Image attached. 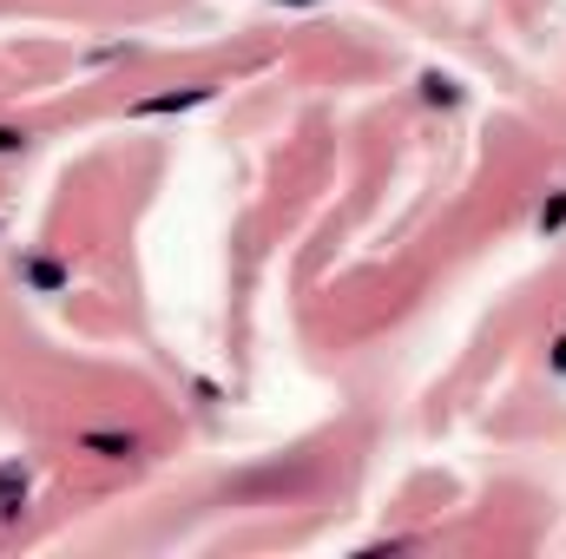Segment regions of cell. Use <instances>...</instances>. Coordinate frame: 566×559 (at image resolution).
Segmentation results:
<instances>
[{
	"label": "cell",
	"instance_id": "1",
	"mask_svg": "<svg viewBox=\"0 0 566 559\" xmlns=\"http://www.w3.org/2000/svg\"><path fill=\"white\" fill-rule=\"evenodd\" d=\"M218 86H178V93H151L133 106V119H165V113H191V106H205Z\"/></svg>",
	"mask_w": 566,
	"mask_h": 559
},
{
	"label": "cell",
	"instance_id": "2",
	"mask_svg": "<svg viewBox=\"0 0 566 559\" xmlns=\"http://www.w3.org/2000/svg\"><path fill=\"white\" fill-rule=\"evenodd\" d=\"M80 447H86V454H99V461H133L145 441H139V434H119V428H86V434H80Z\"/></svg>",
	"mask_w": 566,
	"mask_h": 559
},
{
	"label": "cell",
	"instance_id": "3",
	"mask_svg": "<svg viewBox=\"0 0 566 559\" xmlns=\"http://www.w3.org/2000/svg\"><path fill=\"white\" fill-rule=\"evenodd\" d=\"M27 507V467L20 461H0V520H13Z\"/></svg>",
	"mask_w": 566,
	"mask_h": 559
},
{
	"label": "cell",
	"instance_id": "4",
	"mask_svg": "<svg viewBox=\"0 0 566 559\" xmlns=\"http://www.w3.org/2000/svg\"><path fill=\"white\" fill-rule=\"evenodd\" d=\"M20 277L33 283V289H60V283H66V271H60L53 257H27V264H20Z\"/></svg>",
	"mask_w": 566,
	"mask_h": 559
},
{
	"label": "cell",
	"instance_id": "5",
	"mask_svg": "<svg viewBox=\"0 0 566 559\" xmlns=\"http://www.w3.org/2000/svg\"><path fill=\"white\" fill-rule=\"evenodd\" d=\"M422 99H434V106H454V80L428 73V80H422Z\"/></svg>",
	"mask_w": 566,
	"mask_h": 559
},
{
	"label": "cell",
	"instance_id": "6",
	"mask_svg": "<svg viewBox=\"0 0 566 559\" xmlns=\"http://www.w3.org/2000/svg\"><path fill=\"white\" fill-rule=\"evenodd\" d=\"M560 224H566V191L547 204V211H541V231H560Z\"/></svg>",
	"mask_w": 566,
	"mask_h": 559
},
{
	"label": "cell",
	"instance_id": "7",
	"mask_svg": "<svg viewBox=\"0 0 566 559\" xmlns=\"http://www.w3.org/2000/svg\"><path fill=\"white\" fill-rule=\"evenodd\" d=\"M7 151H27V133H20V126H0V158H7Z\"/></svg>",
	"mask_w": 566,
	"mask_h": 559
},
{
	"label": "cell",
	"instance_id": "8",
	"mask_svg": "<svg viewBox=\"0 0 566 559\" xmlns=\"http://www.w3.org/2000/svg\"><path fill=\"white\" fill-rule=\"evenodd\" d=\"M554 369H560V376H566V336H560V342H554Z\"/></svg>",
	"mask_w": 566,
	"mask_h": 559
}]
</instances>
